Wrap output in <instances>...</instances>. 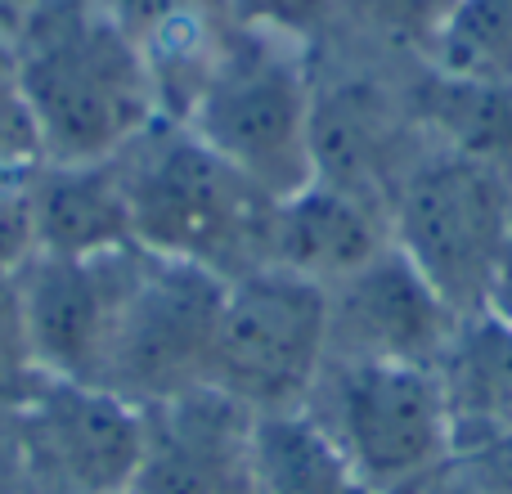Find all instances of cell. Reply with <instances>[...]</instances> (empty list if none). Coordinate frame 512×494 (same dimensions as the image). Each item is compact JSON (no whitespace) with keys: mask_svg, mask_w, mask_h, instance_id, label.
<instances>
[{"mask_svg":"<svg viewBox=\"0 0 512 494\" xmlns=\"http://www.w3.org/2000/svg\"><path fill=\"white\" fill-rule=\"evenodd\" d=\"M5 45L50 167L108 162L162 122L153 77L108 0L27 9Z\"/></svg>","mask_w":512,"mask_h":494,"instance_id":"6da1fadb","label":"cell"},{"mask_svg":"<svg viewBox=\"0 0 512 494\" xmlns=\"http://www.w3.org/2000/svg\"><path fill=\"white\" fill-rule=\"evenodd\" d=\"M113 167L122 176L131 239L140 252L203 265L221 279L265 265L274 203L189 126L158 122L126 144Z\"/></svg>","mask_w":512,"mask_h":494,"instance_id":"7a4b0ae2","label":"cell"},{"mask_svg":"<svg viewBox=\"0 0 512 494\" xmlns=\"http://www.w3.org/2000/svg\"><path fill=\"white\" fill-rule=\"evenodd\" d=\"M310 117L315 86L301 50L230 32L203 95L180 126H189L216 158L279 203L315 180Z\"/></svg>","mask_w":512,"mask_h":494,"instance_id":"3957f363","label":"cell"},{"mask_svg":"<svg viewBox=\"0 0 512 494\" xmlns=\"http://www.w3.org/2000/svg\"><path fill=\"white\" fill-rule=\"evenodd\" d=\"M391 243L454 306L459 319L486 310L490 279L512 234V176L427 149L391 189Z\"/></svg>","mask_w":512,"mask_h":494,"instance_id":"277c9868","label":"cell"},{"mask_svg":"<svg viewBox=\"0 0 512 494\" xmlns=\"http://www.w3.org/2000/svg\"><path fill=\"white\" fill-rule=\"evenodd\" d=\"M306 409L373 494H414L450 468L454 414L436 369L328 360Z\"/></svg>","mask_w":512,"mask_h":494,"instance_id":"5b68a950","label":"cell"},{"mask_svg":"<svg viewBox=\"0 0 512 494\" xmlns=\"http://www.w3.org/2000/svg\"><path fill=\"white\" fill-rule=\"evenodd\" d=\"M328 369V288L274 265L225 283L207 387L248 414L306 409Z\"/></svg>","mask_w":512,"mask_h":494,"instance_id":"8992f818","label":"cell"},{"mask_svg":"<svg viewBox=\"0 0 512 494\" xmlns=\"http://www.w3.org/2000/svg\"><path fill=\"white\" fill-rule=\"evenodd\" d=\"M225 283L230 279L203 265L167 261L135 247L99 387L117 391L140 409L203 391L212 373Z\"/></svg>","mask_w":512,"mask_h":494,"instance_id":"52a82bcc","label":"cell"},{"mask_svg":"<svg viewBox=\"0 0 512 494\" xmlns=\"http://www.w3.org/2000/svg\"><path fill=\"white\" fill-rule=\"evenodd\" d=\"M9 454L32 494H122L144 454V409L95 382L36 378L5 414Z\"/></svg>","mask_w":512,"mask_h":494,"instance_id":"ba28073f","label":"cell"},{"mask_svg":"<svg viewBox=\"0 0 512 494\" xmlns=\"http://www.w3.org/2000/svg\"><path fill=\"white\" fill-rule=\"evenodd\" d=\"M463 319L396 243L328 288V360L441 369Z\"/></svg>","mask_w":512,"mask_h":494,"instance_id":"9c48e42d","label":"cell"},{"mask_svg":"<svg viewBox=\"0 0 512 494\" xmlns=\"http://www.w3.org/2000/svg\"><path fill=\"white\" fill-rule=\"evenodd\" d=\"M131 261L135 247L113 256H90V261L36 256L14 279L27 346L45 378L95 382V387L104 382Z\"/></svg>","mask_w":512,"mask_h":494,"instance_id":"30bf717a","label":"cell"},{"mask_svg":"<svg viewBox=\"0 0 512 494\" xmlns=\"http://www.w3.org/2000/svg\"><path fill=\"white\" fill-rule=\"evenodd\" d=\"M256 414L203 387L144 409V454L131 494H256Z\"/></svg>","mask_w":512,"mask_h":494,"instance_id":"8fae6325","label":"cell"},{"mask_svg":"<svg viewBox=\"0 0 512 494\" xmlns=\"http://www.w3.org/2000/svg\"><path fill=\"white\" fill-rule=\"evenodd\" d=\"M310 153L319 180L387 207L400 171L423 153V135L409 122L405 99H387L382 90L351 81L324 95L315 90Z\"/></svg>","mask_w":512,"mask_h":494,"instance_id":"7c38bea8","label":"cell"},{"mask_svg":"<svg viewBox=\"0 0 512 494\" xmlns=\"http://www.w3.org/2000/svg\"><path fill=\"white\" fill-rule=\"evenodd\" d=\"M391 247L387 207L337 189L328 180H310L297 194L279 198L265 230V265L333 288L373 256Z\"/></svg>","mask_w":512,"mask_h":494,"instance_id":"4fadbf2b","label":"cell"},{"mask_svg":"<svg viewBox=\"0 0 512 494\" xmlns=\"http://www.w3.org/2000/svg\"><path fill=\"white\" fill-rule=\"evenodd\" d=\"M158 90L162 122H185L230 32L207 0H108Z\"/></svg>","mask_w":512,"mask_h":494,"instance_id":"5bb4252c","label":"cell"},{"mask_svg":"<svg viewBox=\"0 0 512 494\" xmlns=\"http://www.w3.org/2000/svg\"><path fill=\"white\" fill-rule=\"evenodd\" d=\"M36 225H41V256H113L135 247L131 212H126L122 176L113 158L81 162V167L36 171Z\"/></svg>","mask_w":512,"mask_h":494,"instance_id":"9a60e30c","label":"cell"},{"mask_svg":"<svg viewBox=\"0 0 512 494\" xmlns=\"http://www.w3.org/2000/svg\"><path fill=\"white\" fill-rule=\"evenodd\" d=\"M405 113L427 149L512 176V90L432 72L405 95Z\"/></svg>","mask_w":512,"mask_h":494,"instance_id":"2e32d148","label":"cell"},{"mask_svg":"<svg viewBox=\"0 0 512 494\" xmlns=\"http://www.w3.org/2000/svg\"><path fill=\"white\" fill-rule=\"evenodd\" d=\"M256 494H373L310 409L256 414L252 427Z\"/></svg>","mask_w":512,"mask_h":494,"instance_id":"e0dca14e","label":"cell"},{"mask_svg":"<svg viewBox=\"0 0 512 494\" xmlns=\"http://www.w3.org/2000/svg\"><path fill=\"white\" fill-rule=\"evenodd\" d=\"M441 387L454 414V441L512 427V328L495 315L463 319L441 360Z\"/></svg>","mask_w":512,"mask_h":494,"instance_id":"ac0fdd59","label":"cell"},{"mask_svg":"<svg viewBox=\"0 0 512 494\" xmlns=\"http://www.w3.org/2000/svg\"><path fill=\"white\" fill-rule=\"evenodd\" d=\"M427 68L512 90V0H459L427 50Z\"/></svg>","mask_w":512,"mask_h":494,"instance_id":"d6986e66","label":"cell"},{"mask_svg":"<svg viewBox=\"0 0 512 494\" xmlns=\"http://www.w3.org/2000/svg\"><path fill=\"white\" fill-rule=\"evenodd\" d=\"M454 5L459 0H337V9H346L364 32L418 54L432 50L436 32H441Z\"/></svg>","mask_w":512,"mask_h":494,"instance_id":"ffe728a7","label":"cell"},{"mask_svg":"<svg viewBox=\"0 0 512 494\" xmlns=\"http://www.w3.org/2000/svg\"><path fill=\"white\" fill-rule=\"evenodd\" d=\"M337 14V0H225V18L234 32L265 36L279 45H301L310 36H319L328 27V18Z\"/></svg>","mask_w":512,"mask_h":494,"instance_id":"44dd1931","label":"cell"},{"mask_svg":"<svg viewBox=\"0 0 512 494\" xmlns=\"http://www.w3.org/2000/svg\"><path fill=\"white\" fill-rule=\"evenodd\" d=\"M41 256L36 225V171L0 180V279H18Z\"/></svg>","mask_w":512,"mask_h":494,"instance_id":"7402d4cb","label":"cell"},{"mask_svg":"<svg viewBox=\"0 0 512 494\" xmlns=\"http://www.w3.org/2000/svg\"><path fill=\"white\" fill-rule=\"evenodd\" d=\"M41 167H45V158H41L32 113H27L23 95H18L14 68H9V45H0V180L32 176Z\"/></svg>","mask_w":512,"mask_h":494,"instance_id":"603a6c76","label":"cell"},{"mask_svg":"<svg viewBox=\"0 0 512 494\" xmlns=\"http://www.w3.org/2000/svg\"><path fill=\"white\" fill-rule=\"evenodd\" d=\"M445 472L472 494H512V427L459 436Z\"/></svg>","mask_w":512,"mask_h":494,"instance_id":"cb8c5ba5","label":"cell"},{"mask_svg":"<svg viewBox=\"0 0 512 494\" xmlns=\"http://www.w3.org/2000/svg\"><path fill=\"white\" fill-rule=\"evenodd\" d=\"M36 378H41V369H36L32 346H27L18 288H14V279H0V423L27 396V387Z\"/></svg>","mask_w":512,"mask_h":494,"instance_id":"d4e9b609","label":"cell"},{"mask_svg":"<svg viewBox=\"0 0 512 494\" xmlns=\"http://www.w3.org/2000/svg\"><path fill=\"white\" fill-rule=\"evenodd\" d=\"M481 315H495L499 324L512 328V234L504 243V256L495 265V279H490V297H486V310Z\"/></svg>","mask_w":512,"mask_h":494,"instance_id":"484cf974","label":"cell"},{"mask_svg":"<svg viewBox=\"0 0 512 494\" xmlns=\"http://www.w3.org/2000/svg\"><path fill=\"white\" fill-rule=\"evenodd\" d=\"M414 494H472V490H463L459 481L450 477V472H441V477H432L423 490H414Z\"/></svg>","mask_w":512,"mask_h":494,"instance_id":"4316f807","label":"cell"},{"mask_svg":"<svg viewBox=\"0 0 512 494\" xmlns=\"http://www.w3.org/2000/svg\"><path fill=\"white\" fill-rule=\"evenodd\" d=\"M41 5H50V0H0V9H9V14H27V9H41Z\"/></svg>","mask_w":512,"mask_h":494,"instance_id":"83f0119b","label":"cell"},{"mask_svg":"<svg viewBox=\"0 0 512 494\" xmlns=\"http://www.w3.org/2000/svg\"><path fill=\"white\" fill-rule=\"evenodd\" d=\"M122 494H131V490H122Z\"/></svg>","mask_w":512,"mask_h":494,"instance_id":"f1b7e54d","label":"cell"}]
</instances>
